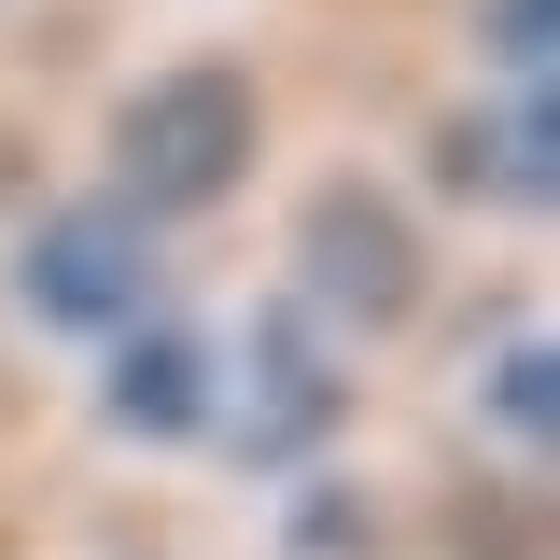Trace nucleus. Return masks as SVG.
Instances as JSON below:
<instances>
[{"label":"nucleus","mask_w":560,"mask_h":560,"mask_svg":"<svg viewBox=\"0 0 560 560\" xmlns=\"http://www.w3.org/2000/svg\"><path fill=\"white\" fill-rule=\"evenodd\" d=\"M253 140H267V98H253V70L183 57V70H154L127 113H113V197H127L140 224L224 210L238 183H253Z\"/></svg>","instance_id":"nucleus-1"},{"label":"nucleus","mask_w":560,"mask_h":560,"mask_svg":"<svg viewBox=\"0 0 560 560\" xmlns=\"http://www.w3.org/2000/svg\"><path fill=\"white\" fill-rule=\"evenodd\" d=\"M323 434H337V378H323L308 323L267 308V323H253V420H238V448H253V463H294V448H323Z\"/></svg>","instance_id":"nucleus-5"},{"label":"nucleus","mask_w":560,"mask_h":560,"mask_svg":"<svg viewBox=\"0 0 560 560\" xmlns=\"http://www.w3.org/2000/svg\"><path fill=\"white\" fill-rule=\"evenodd\" d=\"M448 183H463V197H504V210H547L560 197V113H547V84H518V113H463V127H448Z\"/></svg>","instance_id":"nucleus-6"},{"label":"nucleus","mask_w":560,"mask_h":560,"mask_svg":"<svg viewBox=\"0 0 560 560\" xmlns=\"http://www.w3.org/2000/svg\"><path fill=\"white\" fill-rule=\"evenodd\" d=\"M490 70L547 84V0H490Z\"/></svg>","instance_id":"nucleus-8"},{"label":"nucleus","mask_w":560,"mask_h":560,"mask_svg":"<svg viewBox=\"0 0 560 560\" xmlns=\"http://www.w3.org/2000/svg\"><path fill=\"white\" fill-rule=\"evenodd\" d=\"M560 364H547V337H518L504 364H490V420L518 434V448H547V420H560V393H547Z\"/></svg>","instance_id":"nucleus-7"},{"label":"nucleus","mask_w":560,"mask_h":560,"mask_svg":"<svg viewBox=\"0 0 560 560\" xmlns=\"http://www.w3.org/2000/svg\"><path fill=\"white\" fill-rule=\"evenodd\" d=\"M14 294L28 323H70V337H127L154 308V224L127 197H84V210H43L28 253H14Z\"/></svg>","instance_id":"nucleus-2"},{"label":"nucleus","mask_w":560,"mask_h":560,"mask_svg":"<svg viewBox=\"0 0 560 560\" xmlns=\"http://www.w3.org/2000/svg\"><path fill=\"white\" fill-rule=\"evenodd\" d=\"M98 420H113V434H197V420H210V350L183 337V323H154V308H140L127 337H113Z\"/></svg>","instance_id":"nucleus-4"},{"label":"nucleus","mask_w":560,"mask_h":560,"mask_svg":"<svg viewBox=\"0 0 560 560\" xmlns=\"http://www.w3.org/2000/svg\"><path fill=\"white\" fill-rule=\"evenodd\" d=\"M294 267H308V308L350 323V337H393L420 308V224L378 183H323L308 224H294Z\"/></svg>","instance_id":"nucleus-3"}]
</instances>
